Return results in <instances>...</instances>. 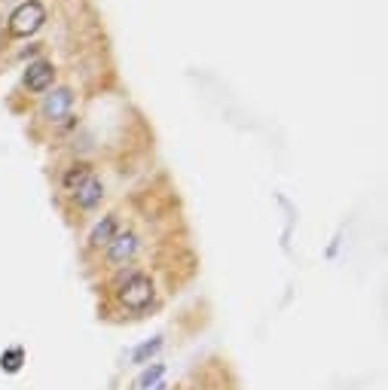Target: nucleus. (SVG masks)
Instances as JSON below:
<instances>
[{
    "label": "nucleus",
    "instance_id": "f257e3e1",
    "mask_svg": "<svg viewBox=\"0 0 388 390\" xmlns=\"http://www.w3.org/2000/svg\"><path fill=\"white\" fill-rule=\"evenodd\" d=\"M46 22V9L43 4H37V0H25L22 6L13 9V15H9V34L13 37H31L43 27Z\"/></svg>",
    "mask_w": 388,
    "mask_h": 390
},
{
    "label": "nucleus",
    "instance_id": "f03ea898",
    "mask_svg": "<svg viewBox=\"0 0 388 390\" xmlns=\"http://www.w3.org/2000/svg\"><path fill=\"white\" fill-rule=\"evenodd\" d=\"M119 299L128 311H144L147 305L153 302V284L147 275H132L128 281L123 284V290H119Z\"/></svg>",
    "mask_w": 388,
    "mask_h": 390
},
{
    "label": "nucleus",
    "instance_id": "7ed1b4c3",
    "mask_svg": "<svg viewBox=\"0 0 388 390\" xmlns=\"http://www.w3.org/2000/svg\"><path fill=\"white\" fill-rule=\"evenodd\" d=\"M71 104H73V92H71V89H55L52 95L43 98V107H40V110H43L46 119H52V122H55V119H64V116H68Z\"/></svg>",
    "mask_w": 388,
    "mask_h": 390
},
{
    "label": "nucleus",
    "instance_id": "20e7f679",
    "mask_svg": "<svg viewBox=\"0 0 388 390\" xmlns=\"http://www.w3.org/2000/svg\"><path fill=\"white\" fill-rule=\"evenodd\" d=\"M52 77H55V68L49 61H34L25 70V86L31 92H46L52 86Z\"/></svg>",
    "mask_w": 388,
    "mask_h": 390
},
{
    "label": "nucleus",
    "instance_id": "39448f33",
    "mask_svg": "<svg viewBox=\"0 0 388 390\" xmlns=\"http://www.w3.org/2000/svg\"><path fill=\"white\" fill-rule=\"evenodd\" d=\"M138 250V235L135 232H123V235H114V241L107 244V259L110 263H126V259H132Z\"/></svg>",
    "mask_w": 388,
    "mask_h": 390
},
{
    "label": "nucleus",
    "instance_id": "423d86ee",
    "mask_svg": "<svg viewBox=\"0 0 388 390\" xmlns=\"http://www.w3.org/2000/svg\"><path fill=\"white\" fill-rule=\"evenodd\" d=\"M101 195H104V187H101V180H98V177H89L80 189H73V201H77L83 210H89V208H95V204L101 201Z\"/></svg>",
    "mask_w": 388,
    "mask_h": 390
},
{
    "label": "nucleus",
    "instance_id": "0eeeda50",
    "mask_svg": "<svg viewBox=\"0 0 388 390\" xmlns=\"http://www.w3.org/2000/svg\"><path fill=\"white\" fill-rule=\"evenodd\" d=\"M114 235H116V217H104L95 229H92L89 241H92V247H101V244L107 247L110 241H114Z\"/></svg>",
    "mask_w": 388,
    "mask_h": 390
},
{
    "label": "nucleus",
    "instance_id": "6e6552de",
    "mask_svg": "<svg viewBox=\"0 0 388 390\" xmlns=\"http://www.w3.org/2000/svg\"><path fill=\"white\" fill-rule=\"evenodd\" d=\"M25 363V351L22 348H9L0 354V369H6V372H18Z\"/></svg>",
    "mask_w": 388,
    "mask_h": 390
},
{
    "label": "nucleus",
    "instance_id": "1a4fd4ad",
    "mask_svg": "<svg viewBox=\"0 0 388 390\" xmlns=\"http://www.w3.org/2000/svg\"><path fill=\"white\" fill-rule=\"evenodd\" d=\"M159 348H162V336H156L153 341H144V345H138L132 351V363H147V360H150Z\"/></svg>",
    "mask_w": 388,
    "mask_h": 390
},
{
    "label": "nucleus",
    "instance_id": "9d476101",
    "mask_svg": "<svg viewBox=\"0 0 388 390\" xmlns=\"http://www.w3.org/2000/svg\"><path fill=\"white\" fill-rule=\"evenodd\" d=\"M89 177H92V174H89V165H73V168L64 174V187H68V189H80Z\"/></svg>",
    "mask_w": 388,
    "mask_h": 390
},
{
    "label": "nucleus",
    "instance_id": "9b49d317",
    "mask_svg": "<svg viewBox=\"0 0 388 390\" xmlns=\"http://www.w3.org/2000/svg\"><path fill=\"white\" fill-rule=\"evenodd\" d=\"M162 375H165V366H162V363H156L153 369H147V372H144L141 378H138V390H150V387H156Z\"/></svg>",
    "mask_w": 388,
    "mask_h": 390
}]
</instances>
